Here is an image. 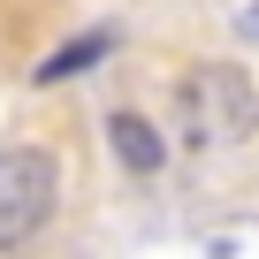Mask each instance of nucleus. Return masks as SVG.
Segmentation results:
<instances>
[{"mask_svg": "<svg viewBox=\"0 0 259 259\" xmlns=\"http://www.w3.org/2000/svg\"><path fill=\"white\" fill-rule=\"evenodd\" d=\"M54 198H61L54 153H38V145H8L0 153V259L38 244V229L54 221Z\"/></svg>", "mask_w": 259, "mask_h": 259, "instance_id": "f257e3e1", "label": "nucleus"}, {"mask_svg": "<svg viewBox=\"0 0 259 259\" xmlns=\"http://www.w3.org/2000/svg\"><path fill=\"white\" fill-rule=\"evenodd\" d=\"M107 145H114V160H122V168H138V176H153V168L168 160L160 130H153L145 114H107Z\"/></svg>", "mask_w": 259, "mask_h": 259, "instance_id": "f03ea898", "label": "nucleus"}, {"mask_svg": "<svg viewBox=\"0 0 259 259\" xmlns=\"http://www.w3.org/2000/svg\"><path fill=\"white\" fill-rule=\"evenodd\" d=\"M107 46H114V31H84V38H69L61 54H46V61H38V84H61V76H76V69L107 61Z\"/></svg>", "mask_w": 259, "mask_h": 259, "instance_id": "7ed1b4c3", "label": "nucleus"}, {"mask_svg": "<svg viewBox=\"0 0 259 259\" xmlns=\"http://www.w3.org/2000/svg\"><path fill=\"white\" fill-rule=\"evenodd\" d=\"M244 38H259V8H244Z\"/></svg>", "mask_w": 259, "mask_h": 259, "instance_id": "20e7f679", "label": "nucleus"}]
</instances>
